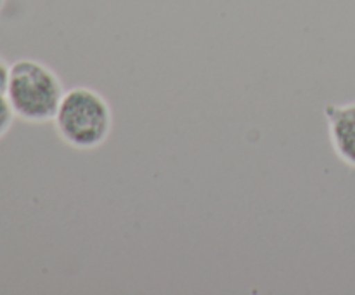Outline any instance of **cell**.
Masks as SVG:
<instances>
[{
    "label": "cell",
    "mask_w": 355,
    "mask_h": 295,
    "mask_svg": "<svg viewBox=\"0 0 355 295\" xmlns=\"http://www.w3.org/2000/svg\"><path fill=\"white\" fill-rule=\"evenodd\" d=\"M52 121L66 144L73 149L90 151L101 148L110 139L113 110L99 90L78 85L66 90Z\"/></svg>",
    "instance_id": "1"
},
{
    "label": "cell",
    "mask_w": 355,
    "mask_h": 295,
    "mask_svg": "<svg viewBox=\"0 0 355 295\" xmlns=\"http://www.w3.org/2000/svg\"><path fill=\"white\" fill-rule=\"evenodd\" d=\"M64 92L62 80L45 62L23 58L10 65L6 97L19 120L28 124L52 121Z\"/></svg>",
    "instance_id": "2"
},
{
    "label": "cell",
    "mask_w": 355,
    "mask_h": 295,
    "mask_svg": "<svg viewBox=\"0 0 355 295\" xmlns=\"http://www.w3.org/2000/svg\"><path fill=\"white\" fill-rule=\"evenodd\" d=\"M324 118L333 151L345 165L355 169V101L328 104L324 108Z\"/></svg>",
    "instance_id": "3"
},
{
    "label": "cell",
    "mask_w": 355,
    "mask_h": 295,
    "mask_svg": "<svg viewBox=\"0 0 355 295\" xmlns=\"http://www.w3.org/2000/svg\"><path fill=\"white\" fill-rule=\"evenodd\" d=\"M14 118H16V115H14L12 108L7 101L6 94H0V139L10 130Z\"/></svg>",
    "instance_id": "4"
},
{
    "label": "cell",
    "mask_w": 355,
    "mask_h": 295,
    "mask_svg": "<svg viewBox=\"0 0 355 295\" xmlns=\"http://www.w3.org/2000/svg\"><path fill=\"white\" fill-rule=\"evenodd\" d=\"M9 73H10V65L2 58V56H0V94H6L7 82H9Z\"/></svg>",
    "instance_id": "5"
},
{
    "label": "cell",
    "mask_w": 355,
    "mask_h": 295,
    "mask_svg": "<svg viewBox=\"0 0 355 295\" xmlns=\"http://www.w3.org/2000/svg\"><path fill=\"white\" fill-rule=\"evenodd\" d=\"M6 2H7V0H0V12H2V9L6 7Z\"/></svg>",
    "instance_id": "6"
}]
</instances>
